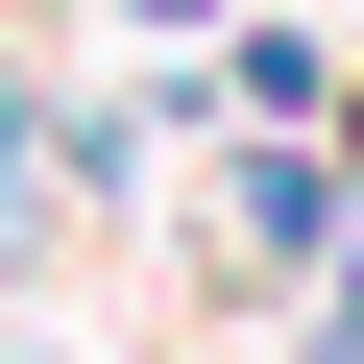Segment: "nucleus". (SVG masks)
I'll return each instance as SVG.
<instances>
[{
  "label": "nucleus",
  "mask_w": 364,
  "mask_h": 364,
  "mask_svg": "<svg viewBox=\"0 0 364 364\" xmlns=\"http://www.w3.org/2000/svg\"><path fill=\"white\" fill-rule=\"evenodd\" d=\"M122 25H146V49H219V25H243V0H122Z\"/></svg>",
  "instance_id": "1"
}]
</instances>
